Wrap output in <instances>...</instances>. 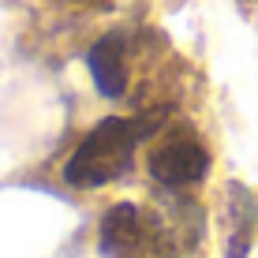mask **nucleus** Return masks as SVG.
<instances>
[{
	"mask_svg": "<svg viewBox=\"0 0 258 258\" xmlns=\"http://www.w3.org/2000/svg\"><path fill=\"white\" fill-rule=\"evenodd\" d=\"M101 251L109 258H146L157 251L154 217H146L135 202H116L101 217Z\"/></svg>",
	"mask_w": 258,
	"mask_h": 258,
	"instance_id": "7ed1b4c3",
	"label": "nucleus"
},
{
	"mask_svg": "<svg viewBox=\"0 0 258 258\" xmlns=\"http://www.w3.org/2000/svg\"><path fill=\"white\" fill-rule=\"evenodd\" d=\"M228 258H243L251 247L254 225H258V202L243 183L228 187Z\"/></svg>",
	"mask_w": 258,
	"mask_h": 258,
	"instance_id": "39448f33",
	"label": "nucleus"
},
{
	"mask_svg": "<svg viewBox=\"0 0 258 258\" xmlns=\"http://www.w3.org/2000/svg\"><path fill=\"white\" fill-rule=\"evenodd\" d=\"M146 168L161 187H172V191L195 187L210 172V150L191 135H176V139H165L150 150Z\"/></svg>",
	"mask_w": 258,
	"mask_h": 258,
	"instance_id": "f03ea898",
	"label": "nucleus"
},
{
	"mask_svg": "<svg viewBox=\"0 0 258 258\" xmlns=\"http://www.w3.org/2000/svg\"><path fill=\"white\" fill-rule=\"evenodd\" d=\"M146 123L142 120H123V116H109L101 123H94L90 135L75 146V154L64 165V180L71 187H105L116 176L127 172L131 157H135L139 139L146 135Z\"/></svg>",
	"mask_w": 258,
	"mask_h": 258,
	"instance_id": "f257e3e1",
	"label": "nucleus"
},
{
	"mask_svg": "<svg viewBox=\"0 0 258 258\" xmlns=\"http://www.w3.org/2000/svg\"><path fill=\"white\" fill-rule=\"evenodd\" d=\"M86 68L94 75V86L101 97H123L127 90V45H123L120 34H105L94 41V49L86 52Z\"/></svg>",
	"mask_w": 258,
	"mask_h": 258,
	"instance_id": "20e7f679",
	"label": "nucleus"
}]
</instances>
